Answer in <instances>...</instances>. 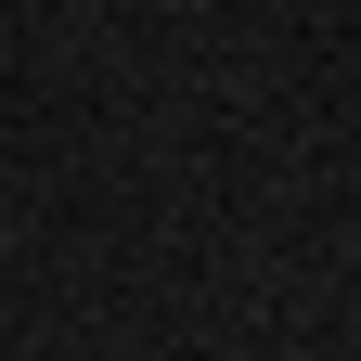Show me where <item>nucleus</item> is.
Listing matches in <instances>:
<instances>
[]
</instances>
